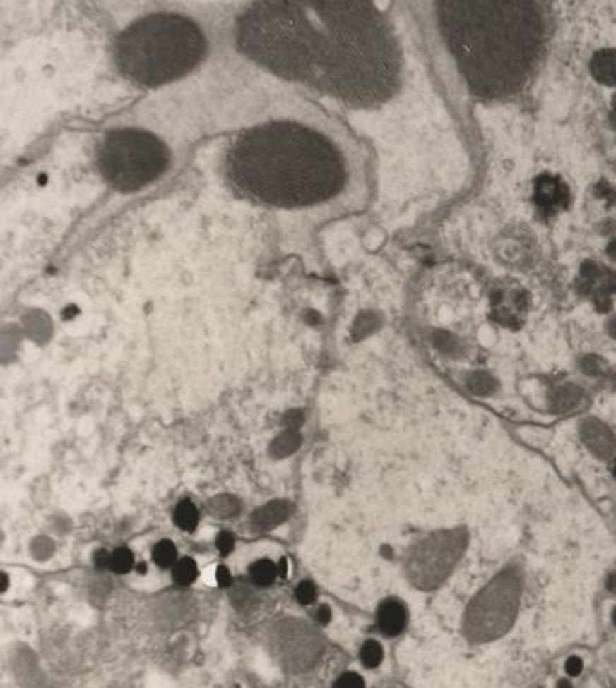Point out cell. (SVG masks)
Instances as JSON below:
<instances>
[{
  "label": "cell",
  "mask_w": 616,
  "mask_h": 688,
  "mask_svg": "<svg viewBox=\"0 0 616 688\" xmlns=\"http://www.w3.org/2000/svg\"><path fill=\"white\" fill-rule=\"evenodd\" d=\"M239 44L271 73L347 105H380L400 85V45L371 2H255L239 20Z\"/></svg>",
  "instance_id": "obj_1"
},
{
  "label": "cell",
  "mask_w": 616,
  "mask_h": 688,
  "mask_svg": "<svg viewBox=\"0 0 616 688\" xmlns=\"http://www.w3.org/2000/svg\"><path fill=\"white\" fill-rule=\"evenodd\" d=\"M439 29L470 89L508 98L533 80L551 38L543 2H441Z\"/></svg>",
  "instance_id": "obj_2"
},
{
  "label": "cell",
  "mask_w": 616,
  "mask_h": 688,
  "mask_svg": "<svg viewBox=\"0 0 616 688\" xmlns=\"http://www.w3.org/2000/svg\"><path fill=\"white\" fill-rule=\"evenodd\" d=\"M237 190L277 208L326 203L347 183V163L319 131L293 121H270L237 135L226 156Z\"/></svg>",
  "instance_id": "obj_3"
},
{
  "label": "cell",
  "mask_w": 616,
  "mask_h": 688,
  "mask_svg": "<svg viewBox=\"0 0 616 688\" xmlns=\"http://www.w3.org/2000/svg\"><path fill=\"white\" fill-rule=\"evenodd\" d=\"M206 53L204 35L192 20L160 13L129 25L118 37L114 58L119 73L141 87L183 78Z\"/></svg>",
  "instance_id": "obj_4"
},
{
  "label": "cell",
  "mask_w": 616,
  "mask_h": 688,
  "mask_svg": "<svg viewBox=\"0 0 616 688\" xmlns=\"http://www.w3.org/2000/svg\"><path fill=\"white\" fill-rule=\"evenodd\" d=\"M103 179L122 192H132L158 179L168 167V150L155 135L138 128H119L105 135L98 148Z\"/></svg>",
  "instance_id": "obj_5"
},
{
  "label": "cell",
  "mask_w": 616,
  "mask_h": 688,
  "mask_svg": "<svg viewBox=\"0 0 616 688\" xmlns=\"http://www.w3.org/2000/svg\"><path fill=\"white\" fill-rule=\"evenodd\" d=\"M521 574L507 569L470 602L465 615V634L473 644L492 641L510 631L521 603Z\"/></svg>",
  "instance_id": "obj_6"
},
{
  "label": "cell",
  "mask_w": 616,
  "mask_h": 688,
  "mask_svg": "<svg viewBox=\"0 0 616 688\" xmlns=\"http://www.w3.org/2000/svg\"><path fill=\"white\" fill-rule=\"evenodd\" d=\"M466 548V533L463 529L437 531L425 538L413 551L408 562L410 578L421 589L439 586L456 567Z\"/></svg>",
  "instance_id": "obj_7"
},
{
  "label": "cell",
  "mask_w": 616,
  "mask_h": 688,
  "mask_svg": "<svg viewBox=\"0 0 616 688\" xmlns=\"http://www.w3.org/2000/svg\"><path fill=\"white\" fill-rule=\"evenodd\" d=\"M535 201L544 215H553V213L560 212L569 203V192H567L566 183L560 177H539L537 185H535Z\"/></svg>",
  "instance_id": "obj_8"
},
{
  "label": "cell",
  "mask_w": 616,
  "mask_h": 688,
  "mask_svg": "<svg viewBox=\"0 0 616 688\" xmlns=\"http://www.w3.org/2000/svg\"><path fill=\"white\" fill-rule=\"evenodd\" d=\"M580 434L586 447L602 461H612L616 457V437L611 428L598 419H586L580 426Z\"/></svg>",
  "instance_id": "obj_9"
},
{
  "label": "cell",
  "mask_w": 616,
  "mask_h": 688,
  "mask_svg": "<svg viewBox=\"0 0 616 688\" xmlns=\"http://www.w3.org/2000/svg\"><path fill=\"white\" fill-rule=\"evenodd\" d=\"M408 620L407 607L396 598H387L376 610V622L385 636H398L405 629Z\"/></svg>",
  "instance_id": "obj_10"
},
{
  "label": "cell",
  "mask_w": 616,
  "mask_h": 688,
  "mask_svg": "<svg viewBox=\"0 0 616 688\" xmlns=\"http://www.w3.org/2000/svg\"><path fill=\"white\" fill-rule=\"evenodd\" d=\"M591 73L598 82L616 85V51H598L591 60Z\"/></svg>",
  "instance_id": "obj_11"
},
{
  "label": "cell",
  "mask_w": 616,
  "mask_h": 688,
  "mask_svg": "<svg viewBox=\"0 0 616 688\" xmlns=\"http://www.w3.org/2000/svg\"><path fill=\"white\" fill-rule=\"evenodd\" d=\"M278 577V567L271 560H257L249 567V578L257 587H268L275 582V578Z\"/></svg>",
  "instance_id": "obj_12"
},
{
  "label": "cell",
  "mask_w": 616,
  "mask_h": 688,
  "mask_svg": "<svg viewBox=\"0 0 616 688\" xmlns=\"http://www.w3.org/2000/svg\"><path fill=\"white\" fill-rule=\"evenodd\" d=\"M174 521L183 531H194L199 524V512H197L196 504L188 499L181 500L174 512Z\"/></svg>",
  "instance_id": "obj_13"
},
{
  "label": "cell",
  "mask_w": 616,
  "mask_h": 688,
  "mask_svg": "<svg viewBox=\"0 0 616 688\" xmlns=\"http://www.w3.org/2000/svg\"><path fill=\"white\" fill-rule=\"evenodd\" d=\"M152 560H154V564L158 565V567H161V569L174 567L176 562L179 560V558H177L176 544H174L172 541H168V538L158 542V544L154 545V549H152Z\"/></svg>",
  "instance_id": "obj_14"
},
{
  "label": "cell",
  "mask_w": 616,
  "mask_h": 688,
  "mask_svg": "<svg viewBox=\"0 0 616 688\" xmlns=\"http://www.w3.org/2000/svg\"><path fill=\"white\" fill-rule=\"evenodd\" d=\"M199 574V569H197V564L194 558L190 557H183L176 562V565L172 567V578L174 582L179 584V586H190Z\"/></svg>",
  "instance_id": "obj_15"
},
{
  "label": "cell",
  "mask_w": 616,
  "mask_h": 688,
  "mask_svg": "<svg viewBox=\"0 0 616 688\" xmlns=\"http://www.w3.org/2000/svg\"><path fill=\"white\" fill-rule=\"evenodd\" d=\"M286 515H288V508H286V504L284 502H277V504H268L262 512H257L255 513V522H257L259 526L261 524H264V526H268V528H271V526H275V524H278V522H282L284 519H286Z\"/></svg>",
  "instance_id": "obj_16"
},
{
  "label": "cell",
  "mask_w": 616,
  "mask_h": 688,
  "mask_svg": "<svg viewBox=\"0 0 616 688\" xmlns=\"http://www.w3.org/2000/svg\"><path fill=\"white\" fill-rule=\"evenodd\" d=\"M136 567L134 553L129 548H118L110 553V571L116 574H125Z\"/></svg>",
  "instance_id": "obj_17"
},
{
  "label": "cell",
  "mask_w": 616,
  "mask_h": 688,
  "mask_svg": "<svg viewBox=\"0 0 616 688\" xmlns=\"http://www.w3.org/2000/svg\"><path fill=\"white\" fill-rule=\"evenodd\" d=\"M360 660H362L363 667L376 668L384 660V648L376 639H369L360 648Z\"/></svg>",
  "instance_id": "obj_18"
},
{
  "label": "cell",
  "mask_w": 616,
  "mask_h": 688,
  "mask_svg": "<svg viewBox=\"0 0 616 688\" xmlns=\"http://www.w3.org/2000/svg\"><path fill=\"white\" fill-rule=\"evenodd\" d=\"M579 396H580V392H579V389H575V387H564V389H559L555 392V396H553V410H557V412H562V410H567V409H571L573 405L576 403V399H579Z\"/></svg>",
  "instance_id": "obj_19"
},
{
  "label": "cell",
  "mask_w": 616,
  "mask_h": 688,
  "mask_svg": "<svg viewBox=\"0 0 616 688\" xmlns=\"http://www.w3.org/2000/svg\"><path fill=\"white\" fill-rule=\"evenodd\" d=\"M295 598L300 605H311L316 600V587L309 580H302L295 589Z\"/></svg>",
  "instance_id": "obj_20"
},
{
  "label": "cell",
  "mask_w": 616,
  "mask_h": 688,
  "mask_svg": "<svg viewBox=\"0 0 616 688\" xmlns=\"http://www.w3.org/2000/svg\"><path fill=\"white\" fill-rule=\"evenodd\" d=\"M494 387H495V381L485 373H478L470 378V389H472L475 394H488L494 390Z\"/></svg>",
  "instance_id": "obj_21"
},
{
  "label": "cell",
  "mask_w": 616,
  "mask_h": 688,
  "mask_svg": "<svg viewBox=\"0 0 616 688\" xmlns=\"http://www.w3.org/2000/svg\"><path fill=\"white\" fill-rule=\"evenodd\" d=\"M333 688H365V681L356 672H345L333 683Z\"/></svg>",
  "instance_id": "obj_22"
},
{
  "label": "cell",
  "mask_w": 616,
  "mask_h": 688,
  "mask_svg": "<svg viewBox=\"0 0 616 688\" xmlns=\"http://www.w3.org/2000/svg\"><path fill=\"white\" fill-rule=\"evenodd\" d=\"M215 545L220 555L232 553L233 548H235V537L230 531H220L215 538Z\"/></svg>",
  "instance_id": "obj_23"
},
{
  "label": "cell",
  "mask_w": 616,
  "mask_h": 688,
  "mask_svg": "<svg viewBox=\"0 0 616 688\" xmlns=\"http://www.w3.org/2000/svg\"><path fill=\"white\" fill-rule=\"evenodd\" d=\"M94 567H96L98 571L110 569V553L109 551H105V549H98V551L94 553Z\"/></svg>",
  "instance_id": "obj_24"
},
{
  "label": "cell",
  "mask_w": 616,
  "mask_h": 688,
  "mask_svg": "<svg viewBox=\"0 0 616 688\" xmlns=\"http://www.w3.org/2000/svg\"><path fill=\"white\" fill-rule=\"evenodd\" d=\"M215 580H217V584L223 587V589L230 587V584H232V574H230V571H228V567H226V565H219V567H217Z\"/></svg>",
  "instance_id": "obj_25"
},
{
  "label": "cell",
  "mask_w": 616,
  "mask_h": 688,
  "mask_svg": "<svg viewBox=\"0 0 616 688\" xmlns=\"http://www.w3.org/2000/svg\"><path fill=\"white\" fill-rule=\"evenodd\" d=\"M582 660L580 658H576V656H571L569 660L566 661V672L569 674V676H579L580 672H582Z\"/></svg>",
  "instance_id": "obj_26"
},
{
  "label": "cell",
  "mask_w": 616,
  "mask_h": 688,
  "mask_svg": "<svg viewBox=\"0 0 616 688\" xmlns=\"http://www.w3.org/2000/svg\"><path fill=\"white\" fill-rule=\"evenodd\" d=\"M329 620H331V609L327 605H320L319 610H316V622L326 625V623H329Z\"/></svg>",
  "instance_id": "obj_27"
},
{
  "label": "cell",
  "mask_w": 616,
  "mask_h": 688,
  "mask_svg": "<svg viewBox=\"0 0 616 688\" xmlns=\"http://www.w3.org/2000/svg\"><path fill=\"white\" fill-rule=\"evenodd\" d=\"M605 587H608L611 593H616V573H611L608 577V582H605Z\"/></svg>",
  "instance_id": "obj_28"
},
{
  "label": "cell",
  "mask_w": 616,
  "mask_h": 688,
  "mask_svg": "<svg viewBox=\"0 0 616 688\" xmlns=\"http://www.w3.org/2000/svg\"><path fill=\"white\" fill-rule=\"evenodd\" d=\"M277 567H278V573H280L282 577H286V573H288V560L286 558H282L280 564H278Z\"/></svg>",
  "instance_id": "obj_29"
},
{
  "label": "cell",
  "mask_w": 616,
  "mask_h": 688,
  "mask_svg": "<svg viewBox=\"0 0 616 688\" xmlns=\"http://www.w3.org/2000/svg\"><path fill=\"white\" fill-rule=\"evenodd\" d=\"M557 688H573V684H571V681L560 680L559 684H557Z\"/></svg>",
  "instance_id": "obj_30"
},
{
  "label": "cell",
  "mask_w": 616,
  "mask_h": 688,
  "mask_svg": "<svg viewBox=\"0 0 616 688\" xmlns=\"http://www.w3.org/2000/svg\"><path fill=\"white\" fill-rule=\"evenodd\" d=\"M136 569H138L139 574H145L147 573V564H143V562H141V564L136 565Z\"/></svg>",
  "instance_id": "obj_31"
},
{
  "label": "cell",
  "mask_w": 616,
  "mask_h": 688,
  "mask_svg": "<svg viewBox=\"0 0 616 688\" xmlns=\"http://www.w3.org/2000/svg\"><path fill=\"white\" fill-rule=\"evenodd\" d=\"M611 334L616 338V318L611 322Z\"/></svg>",
  "instance_id": "obj_32"
},
{
  "label": "cell",
  "mask_w": 616,
  "mask_h": 688,
  "mask_svg": "<svg viewBox=\"0 0 616 688\" xmlns=\"http://www.w3.org/2000/svg\"><path fill=\"white\" fill-rule=\"evenodd\" d=\"M612 622H615V625H616V609L612 610Z\"/></svg>",
  "instance_id": "obj_33"
},
{
  "label": "cell",
  "mask_w": 616,
  "mask_h": 688,
  "mask_svg": "<svg viewBox=\"0 0 616 688\" xmlns=\"http://www.w3.org/2000/svg\"><path fill=\"white\" fill-rule=\"evenodd\" d=\"M615 477H616V468H615Z\"/></svg>",
  "instance_id": "obj_34"
}]
</instances>
